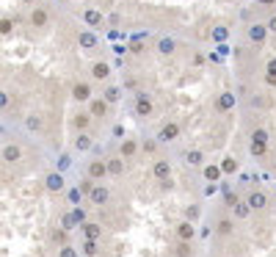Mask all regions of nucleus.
Here are the masks:
<instances>
[{"label":"nucleus","mask_w":276,"mask_h":257,"mask_svg":"<svg viewBox=\"0 0 276 257\" xmlns=\"http://www.w3.org/2000/svg\"><path fill=\"white\" fill-rule=\"evenodd\" d=\"M204 194H207V196H210V194H215V183H207V188H204Z\"/></svg>","instance_id":"52"},{"label":"nucleus","mask_w":276,"mask_h":257,"mask_svg":"<svg viewBox=\"0 0 276 257\" xmlns=\"http://www.w3.org/2000/svg\"><path fill=\"white\" fill-rule=\"evenodd\" d=\"M58 257H80V249H75L72 243H67V246L58 249Z\"/></svg>","instance_id":"45"},{"label":"nucleus","mask_w":276,"mask_h":257,"mask_svg":"<svg viewBox=\"0 0 276 257\" xmlns=\"http://www.w3.org/2000/svg\"><path fill=\"white\" fill-rule=\"evenodd\" d=\"M86 177L94 180V183H99V180L111 177V174H108V163H105V158H91V161L86 163Z\"/></svg>","instance_id":"4"},{"label":"nucleus","mask_w":276,"mask_h":257,"mask_svg":"<svg viewBox=\"0 0 276 257\" xmlns=\"http://www.w3.org/2000/svg\"><path fill=\"white\" fill-rule=\"evenodd\" d=\"M80 254L83 257H97L99 254V241H80Z\"/></svg>","instance_id":"33"},{"label":"nucleus","mask_w":276,"mask_h":257,"mask_svg":"<svg viewBox=\"0 0 276 257\" xmlns=\"http://www.w3.org/2000/svg\"><path fill=\"white\" fill-rule=\"evenodd\" d=\"M265 86L276 89V58H268L265 64Z\"/></svg>","instance_id":"34"},{"label":"nucleus","mask_w":276,"mask_h":257,"mask_svg":"<svg viewBox=\"0 0 276 257\" xmlns=\"http://www.w3.org/2000/svg\"><path fill=\"white\" fill-rule=\"evenodd\" d=\"M133 116L136 119H152L155 116V100H152L149 94H144V91H138L136 100H133Z\"/></svg>","instance_id":"1"},{"label":"nucleus","mask_w":276,"mask_h":257,"mask_svg":"<svg viewBox=\"0 0 276 257\" xmlns=\"http://www.w3.org/2000/svg\"><path fill=\"white\" fill-rule=\"evenodd\" d=\"M204 64H207L204 53H193V56H191V67H204Z\"/></svg>","instance_id":"46"},{"label":"nucleus","mask_w":276,"mask_h":257,"mask_svg":"<svg viewBox=\"0 0 276 257\" xmlns=\"http://www.w3.org/2000/svg\"><path fill=\"white\" fill-rule=\"evenodd\" d=\"M83 221H86V213H83V208H69L67 213L61 216V221H58V224L64 227V230H80V227H83Z\"/></svg>","instance_id":"3"},{"label":"nucleus","mask_w":276,"mask_h":257,"mask_svg":"<svg viewBox=\"0 0 276 257\" xmlns=\"http://www.w3.org/2000/svg\"><path fill=\"white\" fill-rule=\"evenodd\" d=\"M22 125H25L28 133H33V136H39V133H44V119L39 114H28L25 119H22Z\"/></svg>","instance_id":"23"},{"label":"nucleus","mask_w":276,"mask_h":257,"mask_svg":"<svg viewBox=\"0 0 276 257\" xmlns=\"http://www.w3.org/2000/svg\"><path fill=\"white\" fill-rule=\"evenodd\" d=\"M268 36H271V33H268L265 22H251V25H246V39H249L251 44H257V47L265 44Z\"/></svg>","instance_id":"6"},{"label":"nucleus","mask_w":276,"mask_h":257,"mask_svg":"<svg viewBox=\"0 0 276 257\" xmlns=\"http://www.w3.org/2000/svg\"><path fill=\"white\" fill-rule=\"evenodd\" d=\"M257 6H265V9H271V6H276V0H254Z\"/></svg>","instance_id":"50"},{"label":"nucleus","mask_w":276,"mask_h":257,"mask_svg":"<svg viewBox=\"0 0 276 257\" xmlns=\"http://www.w3.org/2000/svg\"><path fill=\"white\" fill-rule=\"evenodd\" d=\"M58 3H67V0H58Z\"/></svg>","instance_id":"54"},{"label":"nucleus","mask_w":276,"mask_h":257,"mask_svg":"<svg viewBox=\"0 0 276 257\" xmlns=\"http://www.w3.org/2000/svg\"><path fill=\"white\" fill-rule=\"evenodd\" d=\"M155 50H157V56H163V58L174 56V53H177V39L174 36H160L155 42Z\"/></svg>","instance_id":"16"},{"label":"nucleus","mask_w":276,"mask_h":257,"mask_svg":"<svg viewBox=\"0 0 276 257\" xmlns=\"http://www.w3.org/2000/svg\"><path fill=\"white\" fill-rule=\"evenodd\" d=\"M83 191L80 188H69L67 191V202H69V208H80V202H83Z\"/></svg>","instance_id":"38"},{"label":"nucleus","mask_w":276,"mask_h":257,"mask_svg":"<svg viewBox=\"0 0 276 257\" xmlns=\"http://www.w3.org/2000/svg\"><path fill=\"white\" fill-rule=\"evenodd\" d=\"M102 97L108 100L111 105H119L122 102V86H102Z\"/></svg>","instance_id":"29"},{"label":"nucleus","mask_w":276,"mask_h":257,"mask_svg":"<svg viewBox=\"0 0 276 257\" xmlns=\"http://www.w3.org/2000/svg\"><path fill=\"white\" fill-rule=\"evenodd\" d=\"M202 172H204V180H207V183H218V180L224 177V172H221L218 163H204Z\"/></svg>","instance_id":"28"},{"label":"nucleus","mask_w":276,"mask_h":257,"mask_svg":"<svg viewBox=\"0 0 276 257\" xmlns=\"http://www.w3.org/2000/svg\"><path fill=\"white\" fill-rule=\"evenodd\" d=\"M177 241H193V238L199 235V230H196V224H193V221H188V219H183L177 224Z\"/></svg>","instance_id":"17"},{"label":"nucleus","mask_w":276,"mask_h":257,"mask_svg":"<svg viewBox=\"0 0 276 257\" xmlns=\"http://www.w3.org/2000/svg\"><path fill=\"white\" fill-rule=\"evenodd\" d=\"M268 149H271V144H262V141H249V152L254 158H265Z\"/></svg>","instance_id":"36"},{"label":"nucleus","mask_w":276,"mask_h":257,"mask_svg":"<svg viewBox=\"0 0 276 257\" xmlns=\"http://www.w3.org/2000/svg\"><path fill=\"white\" fill-rule=\"evenodd\" d=\"M89 202H91L94 208H105L111 202V188H108V185L94 183V188H91V194H89Z\"/></svg>","instance_id":"11"},{"label":"nucleus","mask_w":276,"mask_h":257,"mask_svg":"<svg viewBox=\"0 0 276 257\" xmlns=\"http://www.w3.org/2000/svg\"><path fill=\"white\" fill-rule=\"evenodd\" d=\"M185 161H188V166L199 169V166H204V152H202V149H188Z\"/></svg>","instance_id":"32"},{"label":"nucleus","mask_w":276,"mask_h":257,"mask_svg":"<svg viewBox=\"0 0 276 257\" xmlns=\"http://www.w3.org/2000/svg\"><path fill=\"white\" fill-rule=\"evenodd\" d=\"M152 174H155V180H169L172 177V163L166 161V158H157L155 163H152Z\"/></svg>","instance_id":"22"},{"label":"nucleus","mask_w":276,"mask_h":257,"mask_svg":"<svg viewBox=\"0 0 276 257\" xmlns=\"http://www.w3.org/2000/svg\"><path fill=\"white\" fill-rule=\"evenodd\" d=\"M243 199H246V196H240L238 191H232V188H224V205L230 208V210H232L235 205H238V202H243Z\"/></svg>","instance_id":"37"},{"label":"nucleus","mask_w":276,"mask_h":257,"mask_svg":"<svg viewBox=\"0 0 276 257\" xmlns=\"http://www.w3.org/2000/svg\"><path fill=\"white\" fill-rule=\"evenodd\" d=\"M232 230H235V219H232V216H224V219H215V235L227 238V235H232Z\"/></svg>","instance_id":"27"},{"label":"nucleus","mask_w":276,"mask_h":257,"mask_svg":"<svg viewBox=\"0 0 276 257\" xmlns=\"http://www.w3.org/2000/svg\"><path fill=\"white\" fill-rule=\"evenodd\" d=\"M119 20H122L119 14H108V22H111V25H119Z\"/></svg>","instance_id":"51"},{"label":"nucleus","mask_w":276,"mask_h":257,"mask_svg":"<svg viewBox=\"0 0 276 257\" xmlns=\"http://www.w3.org/2000/svg\"><path fill=\"white\" fill-rule=\"evenodd\" d=\"M127 50H130L133 56H141V53H146V42H144V39H138V36H133L130 42H127Z\"/></svg>","instance_id":"39"},{"label":"nucleus","mask_w":276,"mask_h":257,"mask_svg":"<svg viewBox=\"0 0 276 257\" xmlns=\"http://www.w3.org/2000/svg\"><path fill=\"white\" fill-rule=\"evenodd\" d=\"M218 166H221V172H224V174H238V169H240V166H238V161H235L232 155H224Z\"/></svg>","instance_id":"35"},{"label":"nucleus","mask_w":276,"mask_h":257,"mask_svg":"<svg viewBox=\"0 0 276 257\" xmlns=\"http://www.w3.org/2000/svg\"><path fill=\"white\" fill-rule=\"evenodd\" d=\"M69 94H72V102L89 105L94 100V80H75L72 89H69Z\"/></svg>","instance_id":"2"},{"label":"nucleus","mask_w":276,"mask_h":257,"mask_svg":"<svg viewBox=\"0 0 276 257\" xmlns=\"http://www.w3.org/2000/svg\"><path fill=\"white\" fill-rule=\"evenodd\" d=\"M210 39H213L215 44H224V42H230V28H227V25H215L213 31H210Z\"/></svg>","instance_id":"31"},{"label":"nucleus","mask_w":276,"mask_h":257,"mask_svg":"<svg viewBox=\"0 0 276 257\" xmlns=\"http://www.w3.org/2000/svg\"><path fill=\"white\" fill-rule=\"evenodd\" d=\"M72 149H75V152H91V149H94V138H91V133H75V138H72Z\"/></svg>","instance_id":"18"},{"label":"nucleus","mask_w":276,"mask_h":257,"mask_svg":"<svg viewBox=\"0 0 276 257\" xmlns=\"http://www.w3.org/2000/svg\"><path fill=\"white\" fill-rule=\"evenodd\" d=\"M78 44L83 50H94L99 44V36H97V31H91V28H83V31L78 33Z\"/></svg>","instance_id":"21"},{"label":"nucleus","mask_w":276,"mask_h":257,"mask_svg":"<svg viewBox=\"0 0 276 257\" xmlns=\"http://www.w3.org/2000/svg\"><path fill=\"white\" fill-rule=\"evenodd\" d=\"M141 152L155 155L157 152V138H144V141H141Z\"/></svg>","instance_id":"44"},{"label":"nucleus","mask_w":276,"mask_h":257,"mask_svg":"<svg viewBox=\"0 0 276 257\" xmlns=\"http://www.w3.org/2000/svg\"><path fill=\"white\" fill-rule=\"evenodd\" d=\"M28 25L36 28V31L47 28V25H50V9H44V6H33L31 14H28Z\"/></svg>","instance_id":"7"},{"label":"nucleus","mask_w":276,"mask_h":257,"mask_svg":"<svg viewBox=\"0 0 276 257\" xmlns=\"http://www.w3.org/2000/svg\"><path fill=\"white\" fill-rule=\"evenodd\" d=\"M20 3H25V6H36L39 0H20Z\"/></svg>","instance_id":"53"},{"label":"nucleus","mask_w":276,"mask_h":257,"mask_svg":"<svg viewBox=\"0 0 276 257\" xmlns=\"http://www.w3.org/2000/svg\"><path fill=\"white\" fill-rule=\"evenodd\" d=\"M174 254H177V257H193L191 241H177V246H174Z\"/></svg>","instance_id":"41"},{"label":"nucleus","mask_w":276,"mask_h":257,"mask_svg":"<svg viewBox=\"0 0 276 257\" xmlns=\"http://www.w3.org/2000/svg\"><path fill=\"white\" fill-rule=\"evenodd\" d=\"M80 238H83V241H99V238H102V224L86 219L83 227H80Z\"/></svg>","instance_id":"13"},{"label":"nucleus","mask_w":276,"mask_h":257,"mask_svg":"<svg viewBox=\"0 0 276 257\" xmlns=\"http://www.w3.org/2000/svg\"><path fill=\"white\" fill-rule=\"evenodd\" d=\"M83 22H86V28H91V31H99V28L108 22V17H105L99 9H86L83 11Z\"/></svg>","instance_id":"12"},{"label":"nucleus","mask_w":276,"mask_h":257,"mask_svg":"<svg viewBox=\"0 0 276 257\" xmlns=\"http://www.w3.org/2000/svg\"><path fill=\"white\" fill-rule=\"evenodd\" d=\"M125 89H138L136 78H125Z\"/></svg>","instance_id":"49"},{"label":"nucleus","mask_w":276,"mask_h":257,"mask_svg":"<svg viewBox=\"0 0 276 257\" xmlns=\"http://www.w3.org/2000/svg\"><path fill=\"white\" fill-rule=\"evenodd\" d=\"M111 108H114V105H111L108 100H105V97H94V100L89 102V114L94 116V122H102V119H108V114H111Z\"/></svg>","instance_id":"8"},{"label":"nucleus","mask_w":276,"mask_h":257,"mask_svg":"<svg viewBox=\"0 0 276 257\" xmlns=\"http://www.w3.org/2000/svg\"><path fill=\"white\" fill-rule=\"evenodd\" d=\"M0 155H3V163H17V161H22V147L17 141H6L3 144V149H0Z\"/></svg>","instance_id":"15"},{"label":"nucleus","mask_w":276,"mask_h":257,"mask_svg":"<svg viewBox=\"0 0 276 257\" xmlns=\"http://www.w3.org/2000/svg\"><path fill=\"white\" fill-rule=\"evenodd\" d=\"M251 213H254V210H251V205H249V202H238V205H235L232 208V219H240V221H249V216Z\"/></svg>","instance_id":"30"},{"label":"nucleus","mask_w":276,"mask_h":257,"mask_svg":"<svg viewBox=\"0 0 276 257\" xmlns=\"http://www.w3.org/2000/svg\"><path fill=\"white\" fill-rule=\"evenodd\" d=\"M105 163H108V174H111V177H122V174H125V158H122V155L105 158Z\"/></svg>","instance_id":"25"},{"label":"nucleus","mask_w":276,"mask_h":257,"mask_svg":"<svg viewBox=\"0 0 276 257\" xmlns=\"http://www.w3.org/2000/svg\"><path fill=\"white\" fill-rule=\"evenodd\" d=\"M11 31H14V20H11V17H3V20H0V36H11Z\"/></svg>","instance_id":"42"},{"label":"nucleus","mask_w":276,"mask_h":257,"mask_svg":"<svg viewBox=\"0 0 276 257\" xmlns=\"http://www.w3.org/2000/svg\"><path fill=\"white\" fill-rule=\"evenodd\" d=\"M114 138H119V141H122V138H127V136H125V127L116 125V127H114Z\"/></svg>","instance_id":"48"},{"label":"nucleus","mask_w":276,"mask_h":257,"mask_svg":"<svg viewBox=\"0 0 276 257\" xmlns=\"http://www.w3.org/2000/svg\"><path fill=\"white\" fill-rule=\"evenodd\" d=\"M265 28H268V33H276V14H271L265 20Z\"/></svg>","instance_id":"47"},{"label":"nucleus","mask_w":276,"mask_h":257,"mask_svg":"<svg viewBox=\"0 0 276 257\" xmlns=\"http://www.w3.org/2000/svg\"><path fill=\"white\" fill-rule=\"evenodd\" d=\"M89 75H91L94 83H108V80H111V61H105V58H97V61H91Z\"/></svg>","instance_id":"5"},{"label":"nucleus","mask_w":276,"mask_h":257,"mask_svg":"<svg viewBox=\"0 0 276 257\" xmlns=\"http://www.w3.org/2000/svg\"><path fill=\"white\" fill-rule=\"evenodd\" d=\"M44 185H47L50 194H61V191H64V174L61 172H50V174H47V180H44Z\"/></svg>","instance_id":"26"},{"label":"nucleus","mask_w":276,"mask_h":257,"mask_svg":"<svg viewBox=\"0 0 276 257\" xmlns=\"http://www.w3.org/2000/svg\"><path fill=\"white\" fill-rule=\"evenodd\" d=\"M141 152V144H138V138H122L119 141V147H116V155H122L125 161H130V158H136Z\"/></svg>","instance_id":"10"},{"label":"nucleus","mask_w":276,"mask_h":257,"mask_svg":"<svg viewBox=\"0 0 276 257\" xmlns=\"http://www.w3.org/2000/svg\"><path fill=\"white\" fill-rule=\"evenodd\" d=\"M251 141L271 144V130H265V127H254V130H251Z\"/></svg>","instance_id":"40"},{"label":"nucleus","mask_w":276,"mask_h":257,"mask_svg":"<svg viewBox=\"0 0 276 257\" xmlns=\"http://www.w3.org/2000/svg\"><path fill=\"white\" fill-rule=\"evenodd\" d=\"M246 202L251 205V210H265L268 208V194H265V191H260V188H254V191L246 194Z\"/></svg>","instance_id":"19"},{"label":"nucleus","mask_w":276,"mask_h":257,"mask_svg":"<svg viewBox=\"0 0 276 257\" xmlns=\"http://www.w3.org/2000/svg\"><path fill=\"white\" fill-rule=\"evenodd\" d=\"M50 241L56 243L58 249H61V246H67V243H72V232H69V230H64V227L58 224L56 230H50Z\"/></svg>","instance_id":"24"},{"label":"nucleus","mask_w":276,"mask_h":257,"mask_svg":"<svg viewBox=\"0 0 276 257\" xmlns=\"http://www.w3.org/2000/svg\"><path fill=\"white\" fill-rule=\"evenodd\" d=\"M180 133H183V125H180V122H166V125H160L157 141H177Z\"/></svg>","instance_id":"14"},{"label":"nucleus","mask_w":276,"mask_h":257,"mask_svg":"<svg viewBox=\"0 0 276 257\" xmlns=\"http://www.w3.org/2000/svg\"><path fill=\"white\" fill-rule=\"evenodd\" d=\"M183 219H188V221L202 219V208H199V205H188V208H185V213H183Z\"/></svg>","instance_id":"43"},{"label":"nucleus","mask_w":276,"mask_h":257,"mask_svg":"<svg viewBox=\"0 0 276 257\" xmlns=\"http://www.w3.org/2000/svg\"><path fill=\"white\" fill-rule=\"evenodd\" d=\"M235 105H238V100H235L232 91H221V94L215 97V111H218V114H230Z\"/></svg>","instance_id":"20"},{"label":"nucleus","mask_w":276,"mask_h":257,"mask_svg":"<svg viewBox=\"0 0 276 257\" xmlns=\"http://www.w3.org/2000/svg\"><path fill=\"white\" fill-rule=\"evenodd\" d=\"M91 122H94V116L89 111H78V114H72V119H69V127H72L75 133H89Z\"/></svg>","instance_id":"9"}]
</instances>
